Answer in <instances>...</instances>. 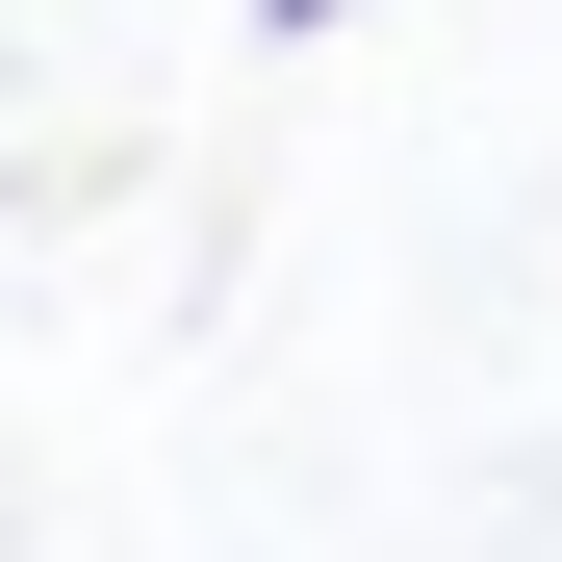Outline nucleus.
<instances>
[{
    "instance_id": "1",
    "label": "nucleus",
    "mask_w": 562,
    "mask_h": 562,
    "mask_svg": "<svg viewBox=\"0 0 562 562\" xmlns=\"http://www.w3.org/2000/svg\"><path fill=\"white\" fill-rule=\"evenodd\" d=\"M281 26H333V0H281Z\"/></svg>"
}]
</instances>
